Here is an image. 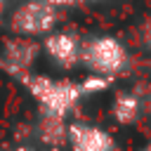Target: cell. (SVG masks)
I'll return each instance as SVG.
<instances>
[{"label": "cell", "instance_id": "obj_4", "mask_svg": "<svg viewBox=\"0 0 151 151\" xmlns=\"http://www.w3.org/2000/svg\"><path fill=\"white\" fill-rule=\"evenodd\" d=\"M73 151H109L113 149V137L104 132L101 127L87 125V123H71L68 125V139Z\"/></svg>", "mask_w": 151, "mask_h": 151}, {"label": "cell", "instance_id": "obj_13", "mask_svg": "<svg viewBox=\"0 0 151 151\" xmlns=\"http://www.w3.org/2000/svg\"><path fill=\"white\" fill-rule=\"evenodd\" d=\"M2 7H5V0H0V14H2Z\"/></svg>", "mask_w": 151, "mask_h": 151}, {"label": "cell", "instance_id": "obj_12", "mask_svg": "<svg viewBox=\"0 0 151 151\" xmlns=\"http://www.w3.org/2000/svg\"><path fill=\"white\" fill-rule=\"evenodd\" d=\"M17 151H38V149H31V146H19Z\"/></svg>", "mask_w": 151, "mask_h": 151}, {"label": "cell", "instance_id": "obj_7", "mask_svg": "<svg viewBox=\"0 0 151 151\" xmlns=\"http://www.w3.org/2000/svg\"><path fill=\"white\" fill-rule=\"evenodd\" d=\"M38 132H40V139L45 144H50V146H59V144H64L68 139V125L64 123V116L47 113V111H42Z\"/></svg>", "mask_w": 151, "mask_h": 151}, {"label": "cell", "instance_id": "obj_1", "mask_svg": "<svg viewBox=\"0 0 151 151\" xmlns=\"http://www.w3.org/2000/svg\"><path fill=\"white\" fill-rule=\"evenodd\" d=\"M17 78L26 85V90L33 94V99H35V101L42 106V111H47V113L66 116V113L78 104V99L83 97L80 83L54 80V78L26 73V71H19Z\"/></svg>", "mask_w": 151, "mask_h": 151}, {"label": "cell", "instance_id": "obj_6", "mask_svg": "<svg viewBox=\"0 0 151 151\" xmlns=\"http://www.w3.org/2000/svg\"><path fill=\"white\" fill-rule=\"evenodd\" d=\"M38 54V47L31 38H14L5 45V59L12 64V73H19V71H26L31 66V61L35 59Z\"/></svg>", "mask_w": 151, "mask_h": 151}, {"label": "cell", "instance_id": "obj_3", "mask_svg": "<svg viewBox=\"0 0 151 151\" xmlns=\"http://www.w3.org/2000/svg\"><path fill=\"white\" fill-rule=\"evenodd\" d=\"M59 9L40 2V0H26L21 7L14 9L9 19V28L21 35V38H33V35H45L57 26Z\"/></svg>", "mask_w": 151, "mask_h": 151}, {"label": "cell", "instance_id": "obj_2", "mask_svg": "<svg viewBox=\"0 0 151 151\" xmlns=\"http://www.w3.org/2000/svg\"><path fill=\"white\" fill-rule=\"evenodd\" d=\"M80 59L92 73L104 78H113L127 66V52L113 35H99L90 40L80 52Z\"/></svg>", "mask_w": 151, "mask_h": 151}, {"label": "cell", "instance_id": "obj_14", "mask_svg": "<svg viewBox=\"0 0 151 151\" xmlns=\"http://www.w3.org/2000/svg\"><path fill=\"white\" fill-rule=\"evenodd\" d=\"M142 151H151V144H149V146H144V149H142Z\"/></svg>", "mask_w": 151, "mask_h": 151}, {"label": "cell", "instance_id": "obj_5", "mask_svg": "<svg viewBox=\"0 0 151 151\" xmlns=\"http://www.w3.org/2000/svg\"><path fill=\"white\" fill-rule=\"evenodd\" d=\"M45 52L61 68H71L80 61V45L71 33H50L45 38Z\"/></svg>", "mask_w": 151, "mask_h": 151}, {"label": "cell", "instance_id": "obj_9", "mask_svg": "<svg viewBox=\"0 0 151 151\" xmlns=\"http://www.w3.org/2000/svg\"><path fill=\"white\" fill-rule=\"evenodd\" d=\"M109 83H111V78H104V76L92 73V76H87V78L80 83V90H83V94H94V92L106 90V87H109Z\"/></svg>", "mask_w": 151, "mask_h": 151}, {"label": "cell", "instance_id": "obj_11", "mask_svg": "<svg viewBox=\"0 0 151 151\" xmlns=\"http://www.w3.org/2000/svg\"><path fill=\"white\" fill-rule=\"evenodd\" d=\"M144 42H146V47L151 50V19H149L146 26H144Z\"/></svg>", "mask_w": 151, "mask_h": 151}, {"label": "cell", "instance_id": "obj_8", "mask_svg": "<svg viewBox=\"0 0 151 151\" xmlns=\"http://www.w3.org/2000/svg\"><path fill=\"white\" fill-rule=\"evenodd\" d=\"M111 113H113V118L120 125L134 123L137 116H139V101H137V97L130 94V92H118L116 99H113V104H111Z\"/></svg>", "mask_w": 151, "mask_h": 151}, {"label": "cell", "instance_id": "obj_10", "mask_svg": "<svg viewBox=\"0 0 151 151\" xmlns=\"http://www.w3.org/2000/svg\"><path fill=\"white\" fill-rule=\"evenodd\" d=\"M40 2H47V5H52V7H68V5H76L78 0H40Z\"/></svg>", "mask_w": 151, "mask_h": 151}]
</instances>
